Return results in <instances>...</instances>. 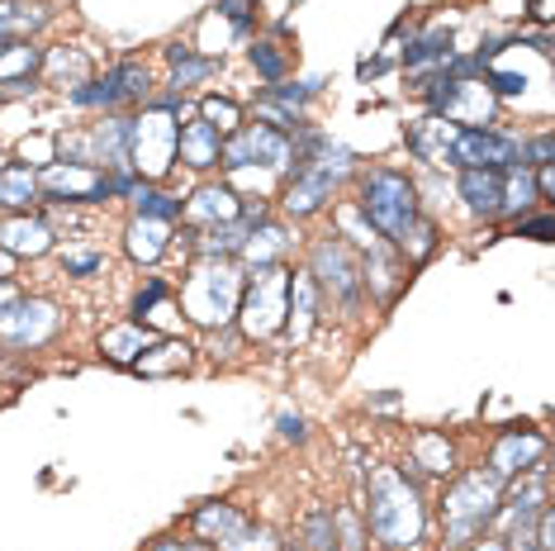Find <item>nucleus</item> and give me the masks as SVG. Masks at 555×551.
Returning <instances> with one entry per match:
<instances>
[{
  "label": "nucleus",
  "instance_id": "f257e3e1",
  "mask_svg": "<svg viewBox=\"0 0 555 551\" xmlns=\"http://www.w3.org/2000/svg\"><path fill=\"white\" fill-rule=\"evenodd\" d=\"M365 518H371L375 542L389 551H409L423 537V495L418 485H409L399 475V466H380L371 475V504H365Z\"/></svg>",
  "mask_w": 555,
  "mask_h": 551
},
{
  "label": "nucleus",
  "instance_id": "f03ea898",
  "mask_svg": "<svg viewBox=\"0 0 555 551\" xmlns=\"http://www.w3.org/2000/svg\"><path fill=\"white\" fill-rule=\"evenodd\" d=\"M237 299H243V271H237L233 257H199L181 285L185 315L205 323V329H229Z\"/></svg>",
  "mask_w": 555,
  "mask_h": 551
},
{
  "label": "nucleus",
  "instance_id": "7ed1b4c3",
  "mask_svg": "<svg viewBox=\"0 0 555 551\" xmlns=\"http://www.w3.org/2000/svg\"><path fill=\"white\" fill-rule=\"evenodd\" d=\"M503 499V480L494 471H470L461 475L447 490V504H441V518H447V547H470L475 537H485V528L494 523Z\"/></svg>",
  "mask_w": 555,
  "mask_h": 551
},
{
  "label": "nucleus",
  "instance_id": "20e7f679",
  "mask_svg": "<svg viewBox=\"0 0 555 551\" xmlns=\"http://www.w3.org/2000/svg\"><path fill=\"white\" fill-rule=\"evenodd\" d=\"M357 209L380 238H399L413 219H418V185L403 177V171L375 167V171H365L361 177Z\"/></svg>",
  "mask_w": 555,
  "mask_h": 551
},
{
  "label": "nucleus",
  "instance_id": "39448f33",
  "mask_svg": "<svg viewBox=\"0 0 555 551\" xmlns=\"http://www.w3.org/2000/svg\"><path fill=\"white\" fill-rule=\"evenodd\" d=\"M176 138H181V119L162 105H147L129 124V167L138 181L157 185L176 167Z\"/></svg>",
  "mask_w": 555,
  "mask_h": 551
},
{
  "label": "nucleus",
  "instance_id": "423d86ee",
  "mask_svg": "<svg viewBox=\"0 0 555 551\" xmlns=\"http://www.w3.org/2000/svg\"><path fill=\"white\" fill-rule=\"evenodd\" d=\"M285 305H289V271L285 267H257L251 281L243 285V299H237V329L251 343H267L285 329Z\"/></svg>",
  "mask_w": 555,
  "mask_h": 551
},
{
  "label": "nucleus",
  "instance_id": "0eeeda50",
  "mask_svg": "<svg viewBox=\"0 0 555 551\" xmlns=\"http://www.w3.org/2000/svg\"><path fill=\"white\" fill-rule=\"evenodd\" d=\"M251 162H261L267 171H289L295 167V148H289V133H275L267 124H237V129L223 138L219 148V167L229 171H243Z\"/></svg>",
  "mask_w": 555,
  "mask_h": 551
},
{
  "label": "nucleus",
  "instance_id": "6e6552de",
  "mask_svg": "<svg viewBox=\"0 0 555 551\" xmlns=\"http://www.w3.org/2000/svg\"><path fill=\"white\" fill-rule=\"evenodd\" d=\"M309 281L319 285V295H333L337 305H357L361 299V261L343 238H323L309 253Z\"/></svg>",
  "mask_w": 555,
  "mask_h": 551
},
{
  "label": "nucleus",
  "instance_id": "1a4fd4ad",
  "mask_svg": "<svg viewBox=\"0 0 555 551\" xmlns=\"http://www.w3.org/2000/svg\"><path fill=\"white\" fill-rule=\"evenodd\" d=\"M451 167L461 171H508L527 167L522 157V138L503 133V129H461L456 148H451Z\"/></svg>",
  "mask_w": 555,
  "mask_h": 551
},
{
  "label": "nucleus",
  "instance_id": "9d476101",
  "mask_svg": "<svg viewBox=\"0 0 555 551\" xmlns=\"http://www.w3.org/2000/svg\"><path fill=\"white\" fill-rule=\"evenodd\" d=\"M39 195L62 200V205H100L109 200V177L100 167H86V162H48L39 171Z\"/></svg>",
  "mask_w": 555,
  "mask_h": 551
},
{
  "label": "nucleus",
  "instance_id": "9b49d317",
  "mask_svg": "<svg viewBox=\"0 0 555 551\" xmlns=\"http://www.w3.org/2000/svg\"><path fill=\"white\" fill-rule=\"evenodd\" d=\"M57 333V309L48 299H15L0 309V343L15 353H34Z\"/></svg>",
  "mask_w": 555,
  "mask_h": 551
},
{
  "label": "nucleus",
  "instance_id": "f8f14e48",
  "mask_svg": "<svg viewBox=\"0 0 555 551\" xmlns=\"http://www.w3.org/2000/svg\"><path fill=\"white\" fill-rule=\"evenodd\" d=\"M541 457H546V437L532 433V428H508V433H499L494 452H489V471L508 485L522 471H532Z\"/></svg>",
  "mask_w": 555,
  "mask_h": 551
},
{
  "label": "nucleus",
  "instance_id": "ddd939ff",
  "mask_svg": "<svg viewBox=\"0 0 555 551\" xmlns=\"http://www.w3.org/2000/svg\"><path fill=\"white\" fill-rule=\"evenodd\" d=\"M129 115H105V124H95L91 129V162L105 177H115V171H133L129 167Z\"/></svg>",
  "mask_w": 555,
  "mask_h": 551
},
{
  "label": "nucleus",
  "instance_id": "4468645a",
  "mask_svg": "<svg viewBox=\"0 0 555 551\" xmlns=\"http://www.w3.org/2000/svg\"><path fill=\"white\" fill-rule=\"evenodd\" d=\"M333 191H337L333 177H323V171H313V167L299 162L295 177H289V185H285V215H295V219L319 215L327 200H333Z\"/></svg>",
  "mask_w": 555,
  "mask_h": 551
},
{
  "label": "nucleus",
  "instance_id": "2eb2a0df",
  "mask_svg": "<svg viewBox=\"0 0 555 551\" xmlns=\"http://www.w3.org/2000/svg\"><path fill=\"white\" fill-rule=\"evenodd\" d=\"M456 124H447L441 115H427L409 129V153L427 162V167H451V148H456Z\"/></svg>",
  "mask_w": 555,
  "mask_h": 551
},
{
  "label": "nucleus",
  "instance_id": "dca6fc26",
  "mask_svg": "<svg viewBox=\"0 0 555 551\" xmlns=\"http://www.w3.org/2000/svg\"><path fill=\"white\" fill-rule=\"evenodd\" d=\"M0 247L10 257H43L53 253V223L39 215H15L0 223Z\"/></svg>",
  "mask_w": 555,
  "mask_h": 551
},
{
  "label": "nucleus",
  "instance_id": "f3484780",
  "mask_svg": "<svg viewBox=\"0 0 555 551\" xmlns=\"http://www.w3.org/2000/svg\"><path fill=\"white\" fill-rule=\"evenodd\" d=\"M191 223H199V229H214V223H229V219H237L243 215V200H237V191L233 185H199V191L185 200V209H181Z\"/></svg>",
  "mask_w": 555,
  "mask_h": 551
},
{
  "label": "nucleus",
  "instance_id": "a211bd4d",
  "mask_svg": "<svg viewBox=\"0 0 555 551\" xmlns=\"http://www.w3.org/2000/svg\"><path fill=\"white\" fill-rule=\"evenodd\" d=\"M219 148H223V133L214 129V124H205L199 115H195L191 124H181V138H176V157H181L191 171L219 167Z\"/></svg>",
  "mask_w": 555,
  "mask_h": 551
},
{
  "label": "nucleus",
  "instance_id": "6ab92c4d",
  "mask_svg": "<svg viewBox=\"0 0 555 551\" xmlns=\"http://www.w3.org/2000/svg\"><path fill=\"white\" fill-rule=\"evenodd\" d=\"M295 247V238H289L285 223H271V219H261V223H251V233H247V243H243V257L251 271L257 267H281V257Z\"/></svg>",
  "mask_w": 555,
  "mask_h": 551
},
{
  "label": "nucleus",
  "instance_id": "aec40b11",
  "mask_svg": "<svg viewBox=\"0 0 555 551\" xmlns=\"http://www.w3.org/2000/svg\"><path fill=\"white\" fill-rule=\"evenodd\" d=\"M319 323V285L309 281V271H295L289 276V305H285V329L295 343H305Z\"/></svg>",
  "mask_w": 555,
  "mask_h": 551
},
{
  "label": "nucleus",
  "instance_id": "412c9836",
  "mask_svg": "<svg viewBox=\"0 0 555 551\" xmlns=\"http://www.w3.org/2000/svg\"><path fill=\"white\" fill-rule=\"evenodd\" d=\"M195 537L205 547H229L233 537H243L247 533V513H237L233 504H205V509H195Z\"/></svg>",
  "mask_w": 555,
  "mask_h": 551
},
{
  "label": "nucleus",
  "instance_id": "4be33fe9",
  "mask_svg": "<svg viewBox=\"0 0 555 551\" xmlns=\"http://www.w3.org/2000/svg\"><path fill=\"white\" fill-rule=\"evenodd\" d=\"M461 200L479 219L503 215V171H461Z\"/></svg>",
  "mask_w": 555,
  "mask_h": 551
},
{
  "label": "nucleus",
  "instance_id": "5701e85b",
  "mask_svg": "<svg viewBox=\"0 0 555 551\" xmlns=\"http://www.w3.org/2000/svg\"><path fill=\"white\" fill-rule=\"evenodd\" d=\"M124 247H129L133 261H147V267H153V261L171 247V223H167V219H143V215H133V223L124 229Z\"/></svg>",
  "mask_w": 555,
  "mask_h": 551
},
{
  "label": "nucleus",
  "instance_id": "b1692460",
  "mask_svg": "<svg viewBox=\"0 0 555 551\" xmlns=\"http://www.w3.org/2000/svg\"><path fill=\"white\" fill-rule=\"evenodd\" d=\"M167 62H171V91H191V86H199L205 77H214L219 72V57H199L191 43H171L167 48Z\"/></svg>",
  "mask_w": 555,
  "mask_h": 551
},
{
  "label": "nucleus",
  "instance_id": "393cba45",
  "mask_svg": "<svg viewBox=\"0 0 555 551\" xmlns=\"http://www.w3.org/2000/svg\"><path fill=\"white\" fill-rule=\"evenodd\" d=\"M147 343H153L147 323H124V329H109L100 337V353H105V361H115V367H133L147 353Z\"/></svg>",
  "mask_w": 555,
  "mask_h": 551
},
{
  "label": "nucleus",
  "instance_id": "a878e982",
  "mask_svg": "<svg viewBox=\"0 0 555 551\" xmlns=\"http://www.w3.org/2000/svg\"><path fill=\"white\" fill-rule=\"evenodd\" d=\"M185 367H191V347H185L181 337H153L147 353L133 361V371H143V375H171Z\"/></svg>",
  "mask_w": 555,
  "mask_h": 551
},
{
  "label": "nucleus",
  "instance_id": "bb28decb",
  "mask_svg": "<svg viewBox=\"0 0 555 551\" xmlns=\"http://www.w3.org/2000/svg\"><path fill=\"white\" fill-rule=\"evenodd\" d=\"M48 24V5L34 0H0V39H29Z\"/></svg>",
  "mask_w": 555,
  "mask_h": 551
},
{
  "label": "nucleus",
  "instance_id": "cd10ccee",
  "mask_svg": "<svg viewBox=\"0 0 555 551\" xmlns=\"http://www.w3.org/2000/svg\"><path fill=\"white\" fill-rule=\"evenodd\" d=\"M247 233H251V223L237 215L229 223H214V229H205L195 238V247H199V257H237V253H243V243H247Z\"/></svg>",
  "mask_w": 555,
  "mask_h": 551
},
{
  "label": "nucleus",
  "instance_id": "c85d7f7f",
  "mask_svg": "<svg viewBox=\"0 0 555 551\" xmlns=\"http://www.w3.org/2000/svg\"><path fill=\"white\" fill-rule=\"evenodd\" d=\"M29 205H39V177L29 167H0V209L24 215Z\"/></svg>",
  "mask_w": 555,
  "mask_h": 551
},
{
  "label": "nucleus",
  "instance_id": "c756f323",
  "mask_svg": "<svg viewBox=\"0 0 555 551\" xmlns=\"http://www.w3.org/2000/svg\"><path fill=\"white\" fill-rule=\"evenodd\" d=\"M537 181H532V167H508L503 171V215L499 219H527V209L537 205Z\"/></svg>",
  "mask_w": 555,
  "mask_h": 551
},
{
  "label": "nucleus",
  "instance_id": "7c9ffc66",
  "mask_svg": "<svg viewBox=\"0 0 555 551\" xmlns=\"http://www.w3.org/2000/svg\"><path fill=\"white\" fill-rule=\"evenodd\" d=\"M39 67H43V48H34L29 39L5 43V53H0V86L5 81H34Z\"/></svg>",
  "mask_w": 555,
  "mask_h": 551
},
{
  "label": "nucleus",
  "instance_id": "2f4dec72",
  "mask_svg": "<svg viewBox=\"0 0 555 551\" xmlns=\"http://www.w3.org/2000/svg\"><path fill=\"white\" fill-rule=\"evenodd\" d=\"M413 461L423 466V475H451L456 471V452L441 433H418L413 437Z\"/></svg>",
  "mask_w": 555,
  "mask_h": 551
},
{
  "label": "nucleus",
  "instance_id": "473e14b6",
  "mask_svg": "<svg viewBox=\"0 0 555 551\" xmlns=\"http://www.w3.org/2000/svg\"><path fill=\"white\" fill-rule=\"evenodd\" d=\"M133 209H138V215H143V219H176V215H181V195H171V191H162V185H138V195H133Z\"/></svg>",
  "mask_w": 555,
  "mask_h": 551
},
{
  "label": "nucleus",
  "instance_id": "72a5a7b5",
  "mask_svg": "<svg viewBox=\"0 0 555 551\" xmlns=\"http://www.w3.org/2000/svg\"><path fill=\"white\" fill-rule=\"evenodd\" d=\"M299 551H337V518H333V509H309L305 547H299Z\"/></svg>",
  "mask_w": 555,
  "mask_h": 551
},
{
  "label": "nucleus",
  "instance_id": "f704fd0d",
  "mask_svg": "<svg viewBox=\"0 0 555 551\" xmlns=\"http://www.w3.org/2000/svg\"><path fill=\"white\" fill-rule=\"evenodd\" d=\"M395 243L403 247V253H409V261H427V257H433V247H437V223L418 215V219L409 223V229L395 238Z\"/></svg>",
  "mask_w": 555,
  "mask_h": 551
},
{
  "label": "nucleus",
  "instance_id": "c9c22d12",
  "mask_svg": "<svg viewBox=\"0 0 555 551\" xmlns=\"http://www.w3.org/2000/svg\"><path fill=\"white\" fill-rule=\"evenodd\" d=\"M337 238H343V243H357V247H365V253H375V247H380V233L371 229V223L361 219V209H351V205H343L337 209Z\"/></svg>",
  "mask_w": 555,
  "mask_h": 551
},
{
  "label": "nucleus",
  "instance_id": "e433bc0d",
  "mask_svg": "<svg viewBox=\"0 0 555 551\" xmlns=\"http://www.w3.org/2000/svg\"><path fill=\"white\" fill-rule=\"evenodd\" d=\"M199 119L214 124L219 133H233L237 124H243V105H233V100H223V95H205L199 100Z\"/></svg>",
  "mask_w": 555,
  "mask_h": 551
},
{
  "label": "nucleus",
  "instance_id": "4c0bfd02",
  "mask_svg": "<svg viewBox=\"0 0 555 551\" xmlns=\"http://www.w3.org/2000/svg\"><path fill=\"white\" fill-rule=\"evenodd\" d=\"M43 67H48V77H67L72 86H81L86 81V72H91V62H86L81 53H43Z\"/></svg>",
  "mask_w": 555,
  "mask_h": 551
},
{
  "label": "nucleus",
  "instance_id": "58836bf2",
  "mask_svg": "<svg viewBox=\"0 0 555 551\" xmlns=\"http://www.w3.org/2000/svg\"><path fill=\"white\" fill-rule=\"evenodd\" d=\"M247 57H251V67H257L267 81H281V77H285V53H281L275 43H257Z\"/></svg>",
  "mask_w": 555,
  "mask_h": 551
},
{
  "label": "nucleus",
  "instance_id": "ea45409f",
  "mask_svg": "<svg viewBox=\"0 0 555 551\" xmlns=\"http://www.w3.org/2000/svg\"><path fill=\"white\" fill-rule=\"evenodd\" d=\"M214 10H219L223 20H233L237 34H247L251 29V15H257V0H219Z\"/></svg>",
  "mask_w": 555,
  "mask_h": 551
},
{
  "label": "nucleus",
  "instance_id": "a19ab883",
  "mask_svg": "<svg viewBox=\"0 0 555 551\" xmlns=\"http://www.w3.org/2000/svg\"><path fill=\"white\" fill-rule=\"evenodd\" d=\"M337 518V551H365V533L351 513H333Z\"/></svg>",
  "mask_w": 555,
  "mask_h": 551
},
{
  "label": "nucleus",
  "instance_id": "79ce46f5",
  "mask_svg": "<svg viewBox=\"0 0 555 551\" xmlns=\"http://www.w3.org/2000/svg\"><path fill=\"white\" fill-rule=\"evenodd\" d=\"M555 233V219L541 215V219H517V238H537V243H551Z\"/></svg>",
  "mask_w": 555,
  "mask_h": 551
},
{
  "label": "nucleus",
  "instance_id": "37998d69",
  "mask_svg": "<svg viewBox=\"0 0 555 551\" xmlns=\"http://www.w3.org/2000/svg\"><path fill=\"white\" fill-rule=\"evenodd\" d=\"M275 433L285 437V443H305V419H299V413H281V419H275Z\"/></svg>",
  "mask_w": 555,
  "mask_h": 551
},
{
  "label": "nucleus",
  "instance_id": "c03bdc74",
  "mask_svg": "<svg viewBox=\"0 0 555 551\" xmlns=\"http://www.w3.org/2000/svg\"><path fill=\"white\" fill-rule=\"evenodd\" d=\"M100 253H77V257H62V267H67V276H91V271H100Z\"/></svg>",
  "mask_w": 555,
  "mask_h": 551
},
{
  "label": "nucleus",
  "instance_id": "a18cd8bd",
  "mask_svg": "<svg viewBox=\"0 0 555 551\" xmlns=\"http://www.w3.org/2000/svg\"><path fill=\"white\" fill-rule=\"evenodd\" d=\"M157 299H167V285H162V281H157V276H153V281H147V291H143V295H138V299H133V315H138V319H143V315H147V309H153V305H157Z\"/></svg>",
  "mask_w": 555,
  "mask_h": 551
},
{
  "label": "nucleus",
  "instance_id": "49530a36",
  "mask_svg": "<svg viewBox=\"0 0 555 551\" xmlns=\"http://www.w3.org/2000/svg\"><path fill=\"white\" fill-rule=\"evenodd\" d=\"M532 181H537V195H541V200H551V195H555V162L537 167V177H532Z\"/></svg>",
  "mask_w": 555,
  "mask_h": 551
},
{
  "label": "nucleus",
  "instance_id": "de8ad7c7",
  "mask_svg": "<svg viewBox=\"0 0 555 551\" xmlns=\"http://www.w3.org/2000/svg\"><path fill=\"white\" fill-rule=\"evenodd\" d=\"M153 551H209L205 542H176V537H162V542H153Z\"/></svg>",
  "mask_w": 555,
  "mask_h": 551
},
{
  "label": "nucleus",
  "instance_id": "09e8293b",
  "mask_svg": "<svg viewBox=\"0 0 555 551\" xmlns=\"http://www.w3.org/2000/svg\"><path fill=\"white\" fill-rule=\"evenodd\" d=\"M0 95H10V100H20V95H34V81H5V86H0Z\"/></svg>",
  "mask_w": 555,
  "mask_h": 551
},
{
  "label": "nucleus",
  "instance_id": "8fccbe9b",
  "mask_svg": "<svg viewBox=\"0 0 555 551\" xmlns=\"http://www.w3.org/2000/svg\"><path fill=\"white\" fill-rule=\"evenodd\" d=\"M395 405H399V390H385V395L371 399V409H395Z\"/></svg>",
  "mask_w": 555,
  "mask_h": 551
},
{
  "label": "nucleus",
  "instance_id": "3c124183",
  "mask_svg": "<svg viewBox=\"0 0 555 551\" xmlns=\"http://www.w3.org/2000/svg\"><path fill=\"white\" fill-rule=\"evenodd\" d=\"M15 299H20L15 285H10V281H0V309H5V305H15Z\"/></svg>",
  "mask_w": 555,
  "mask_h": 551
},
{
  "label": "nucleus",
  "instance_id": "603ef678",
  "mask_svg": "<svg viewBox=\"0 0 555 551\" xmlns=\"http://www.w3.org/2000/svg\"><path fill=\"white\" fill-rule=\"evenodd\" d=\"M532 15H537L541 24H546V20H551V0H532Z\"/></svg>",
  "mask_w": 555,
  "mask_h": 551
},
{
  "label": "nucleus",
  "instance_id": "864d4df0",
  "mask_svg": "<svg viewBox=\"0 0 555 551\" xmlns=\"http://www.w3.org/2000/svg\"><path fill=\"white\" fill-rule=\"evenodd\" d=\"M10 271H15V257H10V253H5V247H0V281H5V276H10Z\"/></svg>",
  "mask_w": 555,
  "mask_h": 551
},
{
  "label": "nucleus",
  "instance_id": "5fc2aeb1",
  "mask_svg": "<svg viewBox=\"0 0 555 551\" xmlns=\"http://www.w3.org/2000/svg\"><path fill=\"white\" fill-rule=\"evenodd\" d=\"M485 551H508V547H503V542H485Z\"/></svg>",
  "mask_w": 555,
  "mask_h": 551
},
{
  "label": "nucleus",
  "instance_id": "6e6d98bb",
  "mask_svg": "<svg viewBox=\"0 0 555 551\" xmlns=\"http://www.w3.org/2000/svg\"><path fill=\"white\" fill-rule=\"evenodd\" d=\"M5 43H10V39H0V53H5Z\"/></svg>",
  "mask_w": 555,
  "mask_h": 551
},
{
  "label": "nucleus",
  "instance_id": "4d7b16f0",
  "mask_svg": "<svg viewBox=\"0 0 555 551\" xmlns=\"http://www.w3.org/2000/svg\"><path fill=\"white\" fill-rule=\"evenodd\" d=\"M385 551H389V547H385Z\"/></svg>",
  "mask_w": 555,
  "mask_h": 551
}]
</instances>
